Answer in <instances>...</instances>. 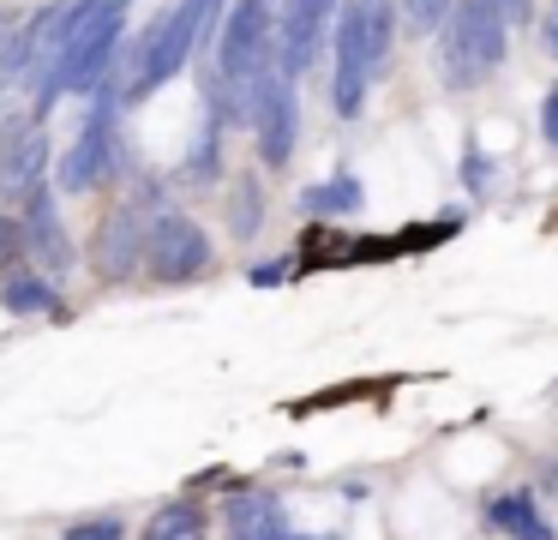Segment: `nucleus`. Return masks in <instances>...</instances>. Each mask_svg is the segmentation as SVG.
I'll return each instance as SVG.
<instances>
[{
  "mask_svg": "<svg viewBox=\"0 0 558 540\" xmlns=\"http://www.w3.org/2000/svg\"><path fill=\"white\" fill-rule=\"evenodd\" d=\"M61 540H126V523L121 516H78V523H66Z\"/></svg>",
  "mask_w": 558,
  "mask_h": 540,
  "instance_id": "aec40b11",
  "label": "nucleus"
},
{
  "mask_svg": "<svg viewBox=\"0 0 558 540\" xmlns=\"http://www.w3.org/2000/svg\"><path fill=\"white\" fill-rule=\"evenodd\" d=\"M205 271H210V235L186 211L162 204V211L150 216V228H145V271L138 276H150L157 288H186Z\"/></svg>",
  "mask_w": 558,
  "mask_h": 540,
  "instance_id": "39448f33",
  "label": "nucleus"
},
{
  "mask_svg": "<svg viewBox=\"0 0 558 540\" xmlns=\"http://www.w3.org/2000/svg\"><path fill=\"white\" fill-rule=\"evenodd\" d=\"M49 132L43 115L0 120V211H25L37 192H49Z\"/></svg>",
  "mask_w": 558,
  "mask_h": 540,
  "instance_id": "423d86ee",
  "label": "nucleus"
},
{
  "mask_svg": "<svg viewBox=\"0 0 558 540\" xmlns=\"http://www.w3.org/2000/svg\"><path fill=\"white\" fill-rule=\"evenodd\" d=\"M138 540H210V523H205V504L198 499H169L145 516V535Z\"/></svg>",
  "mask_w": 558,
  "mask_h": 540,
  "instance_id": "2eb2a0df",
  "label": "nucleus"
},
{
  "mask_svg": "<svg viewBox=\"0 0 558 540\" xmlns=\"http://www.w3.org/2000/svg\"><path fill=\"white\" fill-rule=\"evenodd\" d=\"M126 12H133V0H73V24H66L61 67H54L49 91L37 96L31 115L54 108L61 96H90L97 91L102 72H109V60H114V48H121V36H126Z\"/></svg>",
  "mask_w": 558,
  "mask_h": 540,
  "instance_id": "7ed1b4c3",
  "label": "nucleus"
},
{
  "mask_svg": "<svg viewBox=\"0 0 558 540\" xmlns=\"http://www.w3.org/2000/svg\"><path fill=\"white\" fill-rule=\"evenodd\" d=\"M150 204L138 199H121L114 211L97 216V235H90V271H97V283H133L138 271H145V228H150Z\"/></svg>",
  "mask_w": 558,
  "mask_h": 540,
  "instance_id": "6e6552de",
  "label": "nucleus"
},
{
  "mask_svg": "<svg viewBox=\"0 0 558 540\" xmlns=\"http://www.w3.org/2000/svg\"><path fill=\"white\" fill-rule=\"evenodd\" d=\"M493 523L505 528L510 540H553V523L541 516L534 492H498V499H493Z\"/></svg>",
  "mask_w": 558,
  "mask_h": 540,
  "instance_id": "dca6fc26",
  "label": "nucleus"
},
{
  "mask_svg": "<svg viewBox=\"0 0 558 540\" xmlns=\"http://www.w3.org/2000/svg\"><path fill=\"white\" fill-rule=\"evenodd\" d=\"M438 31H445V84L450 91H474L505 60V43H510L505 0H457Z\"/></svg>",
  "mask_w": 558,
  "mask_h": 540,
  "instance_id": "20e7f679",
  "label": "nucleus"
},
{
  "mask_svg": "<svg viewBox=\"0 0 558 540\" xmlns=\"http://www.w3.org/2000/svg\"><path fill=\"white\" fill-rule=\"evenodd\" d=\"M25 252H31V271H43V276H73L78 271V247H73V235H66V223L54 216V199L49 192H37V199L25 204Z\"/></svg>",
  "mask_w": 558,
  "mask_h": 540,
  "instance_id": "9b49d317",
  "label": "nucleus"
},
{
  "mask_svg": "<svg viewBox=\"0 0 558 540\" xmlns=\"http://www.w3.org/2000/svg\"><path fill=\"white\" fill-rule=\"evenodd\" d=\"M246 127L258 139V163L277 175L294 163V144H301V103H294V79H282L277 67L253 84V103H246Z\"/></svg>",
  "mask_w": 558,
  "mask_h": 540,
  "instance_id": "0eeeda50",
  "label": "nucleus"
},
{
  "mask_svg": "<svg viewBox=\"0 0 558 540\" xmlns=\"http://www.w3.org/2000/svg\"><path fill=\"white\" fill-rule=\"evenodd\" d=\"M289 276H301V271H294V252H282V259H270V264H253L246 283H253V288H277V283H289Z\"/></svg>",
  "mask_w": 558,
  "mask_h": 540,
  "instance_id": "412c9836",
  "label": "nucleus"
},
{
  "mask_svg": "<svg viewBox=\"0 0 558 540\" xmlns=\"http://www.w3.org/2000/svg\"><path fill=\"white\" fill-rule=\"evenodd\" d=\"M450 7H457V0H402V24H409L414 36H433L438 24L450 19Z\"/></svg>",
  "mask_w": 558,
  "mask_h": 540,
  "instance_id": "6ab92c4d",
  "label": "nucleus"
},
{
  "mask_svg": "<svg viewBox=\"0 0 558 540\" xmlns=\"http://www.w3.org/2000/svg\"><path fill=\"white\" fill-rule=\"evenodd\" d=\"M397 43V7L390 0H342L330 19V48H337V72H330V108L354 120L366 108L378 67L390 60Z\"/></svg>",
  "mask_w": 558,
  "mask_h": 540,
  "instance_id": "f257e3e1",
  "label": "nucleus"
},
{
  "mask_svg": "<svg viewBox=\"0 0 558 540\" xmlns=\"http://www.w3.org/2000/svg\"><path fill=\"white\" fill-rule=\"evenodd\" d=\"M541 139L558 151V84L546 91V103H541Z\"/></svg>",
  "mask_w": 558,
  "mask_h": 540,
  "instance_id": "4be33fe9",
  "label": "nucleus"
},
{
  "mask_svg": "<svg viewBox=\"0 0 558 540\" xmlns=\"http://www.w3.org/2000/svg\"><path fill=\"white\" fill-rule=\"evenodd\" d=\"M7 36H13V19H0V48H7Z\"/></svg>",
  "mask_w": 558,
  "mask_h": 540,
  "instance_id": "a878e982",
  "label": "nucleus"
},
{
  "mask_svg": "<svg viewBox=\"0 0 558 540\" xmlns=\"http://www.w3.org/2000/svg\"><path fill=\"white\" fill-rule=\"evenodd\" d=\"M462 175H469V187H474V192L486 187V156H481V144H469V168H462Z\"/></svg>",
  "mask_w": 558,
  "mask_h": 540,
  "instance_id": "5701e85b",
  "label": "nucleus"
},
{
  "mask_svg": "<svg viewBox=\"0 0 558 540\" xmlns=\"http://www.w3.org/2000/svg\"><path fill=\"white\" fill-rule=\"evenodd\" d=\"M0 307L13 312V319H31V312H54V319H66V300H61V288L49 283L43 271H7L0 276Z\"/></svg>",
  "mask_w": 558,
  "mask_h": 540,
  "instance_id": "ddd939ff",
  "label": "nucleus"
},
{
  "mask_svg": "<svg viewBox=\"0 0 558 540\" xmlns=\"http://www.w3.org/2000/svg\"><path fill=\"white\" fill-rule=\"evenodd\" d=\"M361 204H366V192H361V180H354L349 168H337L330 180H318V187L301 192V211L313 216V223H337V216H354Z\"/></svg>",
  "mask_w": 558,
  "mask_h": 540,
  "instance_id": "4468645a",
  "label": "nucleus"
},
{
  "mask_svg": "<svg viewBox=\"0 0 558 540\" xmlns=\"http://www.w3.org/2000/svg\"><path fill=\"white\" fill-rule=\"evenodd\" d=\"M217 24H222V0H174L162 19H150V31L126 48V108L150 103L174 72L193 67V55L210 43Z\"/></svg>",
  "mask_w": 558,
  "mask_h": 540,
  "instance_id": "f03ea898",
  "label": "nucleus"
},
{
  "mask_svg": "<svg viewBox=\"0 0 558 540\" xmlns=\"http://www.w3.org/2000/svg\"><path fill=\"white\" fill-rule=\"evenodd\" d=\"M342 0H282L277 12V72L282 79H301L318 60V43H325V24L337 19Z\"/></svg>",
  "mask_w": 558,
  "mask_h": 540,
  "instance_id": "9d476101",
  "label": "nucleus"
},
{
  "mask_svg": "<svg viewBox=\"0 0 558 540\" xmlns=\"http://www.w3.org/2000/svg\"><path fill=\"white\" fill-rule=\"evenodd\" d=\"M222 523H229V540H342L337 528H318V535L313 528H294L289 504L277 492H258V487H234Z\"/></svg>",
  "mask_w": 558,
  "mask_h": 540,
  "instance_id": "1a4fd4ad",
  "label": "nucleus"
},
{
  "mask_svg": "<svg viewBox=\"0 0 558 540\" xmlns=\"http://www.w3.org/2000/svg\"><path fill=\"white\" fill-rule=\"evenodd\" d=\"M265 228V180L258 175H234L229 180V235L253 240Z\"/></svg>",
  "mask_w": 558,
  "mask_h": 540,
  "instance_id": "f3484780",
  "label": "nucleus"
},
{
  "mask_svg": "<svg viewBox=\"0 0 558 540\" xmlns=\"http://www.w3.org/2000/svg\"><path fill=\"white\" fill-rule=\"evenodd\" d=\"M31 252H25V216L19 211H0V276L7 271H25Z\"/></svg>",
  "mask_w": 558,
  "mask_h": 540,
  "instance_id": "a211bd4d",
  "label": "nucleus"
},
{
  "mask_svg": "<svg viewBox=\"0 0 558 540\" xmlns=\"http://www.w3.org/2000/svg\"><path fill=\"white\" fill-rule=\"evenodd\" d=\"M541 31H546V48L558 55V0H546V19H541Z\"/></svg>",
  "mask_w": 558,
  "mask_h": 540,
  "instance_id": "393cba45",
  "label": "nucleus"
},
{
  "mask_svg": "<svg viewBox=\"0 0 558 540\" xmlns=\"http://www.w3.org/2000/svg\"><path fill=\"white\" fill-rule=\"evenodd\" d=\"M505 19H510V31H517V24H529L534 19V0H505Z\"/></svg>",
  "mask_w": 558,
  "mask_h": 540,
  "instance_id": "b1692460",
  "label": "nucleus"
},
{
  "mask_svg": "<svg viewBox=\"0 0 558 540\" xmlns=\"http://www.w3.org/2000/svg\"><path fill=\"white\" fill-rule=\"evenodd\" d=\"M222 132H229V115H222V103L205 91V120H198V139H193L186 168H181L186 187H210V180L222 175Z\"/></svg>",
  "mask_w": 558,
  "mask_h": 540,
  "instance_id": "f8f14e48",
  "label": "nucleus"
}]
</instances>
